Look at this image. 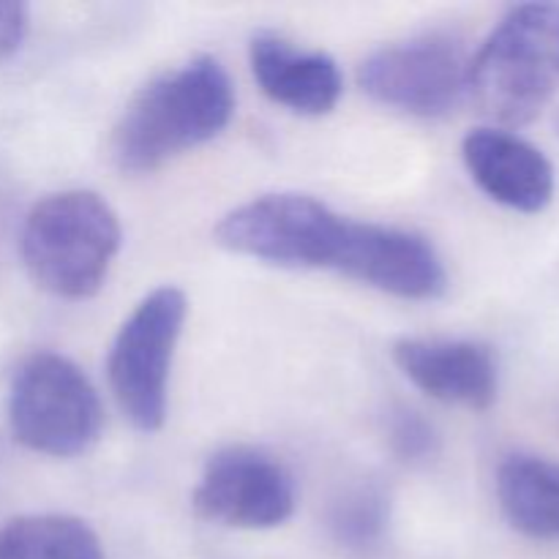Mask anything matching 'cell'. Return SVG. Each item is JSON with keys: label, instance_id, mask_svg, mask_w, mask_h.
Listing matches in <instances>:
<instances>
[{"label": "cell", "instance_id": "cell-1", "mask_svg": "<svg viewBox=\"0 0 559 559\" xmlns=\"http://www.w3.org/2000/svg\"><path fill=\"white\" fill-rule=\"evenodd\" d=\"M235 115V87L222 60L200 55L147 82L112 131L123 173H153L222 134Z\"/></svg>", "mask_w": 559, "mask_h": 559}, {"label": "cell", "instance_id": "cell-2", "mask_svg": "<svg viewBox=\"0 0 559 559\" xmlns=\"http://www.w3.org/2000/svg\"><path fill=\"white\" fill-rule=\"evenodd\" d=\"M118 213L96 191L44 197L22 224V262L44 293L85 300L102 289L120 251Z\"/></svg>", "mask_w": 559, "mask_h": 559}, {"label": "cell", "instance_id": "cell-3", "mask_svg": "<svg viewBox=\"0 0 559 559\" xmlns=\"http://www.w3.org/2000/svg\"><path fill=\"white\" fill-rule=\"evenodd\" d=\"M559 87V3L513 5L469 63L467 96L500 129L540 115Z\"/></svg>", "mask_w": 559, "mask_h": 559}, {"label": "cell", "instance_id": "cell-4", "mask_svg": "<svg viewBox=\"0 0 559 559\" xmlns=\"http://www.w3.org/2000/svg\"><path fill=\"white\" fill-rule=\"evenodd\" d=\"M349 218L298 191L262 194L216 224V243L238 257L295 271H336Z\"/></svg>", "mask_w": 559, "mask_h": 559}, {"label": "cell", "instance_id": "cell-5", "mask_svg": "<svg viewBox=\"0 0 559 559\" xmlns=\"http://www.w3.org/2000/svg\"><path fill=\"white\" fill-rule=\"evenodd\" d=\"M9 424L27 451L55 459L80 456L102 435V399L74 360L36 353L22 360L11 380Z\"/></svg>", "mask_w": 559, "mask_h": 559}, {"label": "cell", "instance_id": "cell-6", "mask_svg": "<svg viewBox=\"0 0 559 559\" xmlns=\"http://www.w3.org/2000/svg\"><path fill=\"white\" fill-rule=\"evenodd\" d=\"M189 317L183 289L164 284L134 306L109 347V391L134 429L153 435L167 420L169 371Z\"/></svg>", "mask_w": 559, "mask_h": 559}, {"label": "cell", "instance_id": "cell-7", "mask_svg": "<svg viewBox=\"0 0 559 559\" xmlns=\"http://www.w3.org/2000/svg\"><path fill=\"white\" fill-rule=\"evenodd\" d=\"M467 47L451 33H420L374 49L360 63L358 82L377 104L415 118H442L469 85Z\"/></svg>", "mask_w": 559, "mask_h": 559}, {"label": "cell", "instance_id": "cell-8", "mask_svg": "<svg viewBox=\"0 0 559 559\" xmlns=\"http://www.w3.org/2000/svg\"><path fill=\"white\" fill-rule=\"evenodd\" d=\"M197 516L233 530H273L298 506L295 478L282 459L254 445H227L205 462L191 495Z\"/></svg>", "mask_w": 559, "mask_h": 559}, {"label": "cell", "instance_id": "cell-9", "mask_svg": "<svg viewBox=\"0 0 559 559\" xmlns=\"http://www.w3.org/2000/svg\"><path fill=\"white\" fill-rule=\"evenodd\" d=\"M336 273L404 300H435L448 289L442 257L424 235L349 218Z\"/></svg>", "mask_w": 559, "mask_h": 559}, {"label": "cell", "instance_id": "cell-10", "mask_svg": "<svg viewBox=\"0 0 559 559\" xmlns=\"http://www.w3.org/2000/svg\"><path fill=\"white\" fill-rule=\"evenodd\" d=\"M393 364L426 396L467 409H489L500 393V364L473 338H399Z\"/></svg>", "mask_w": 559, "mask_h": 559}, {"label": "cell", "instance_id": "cell-11", "mask_svg": "<svg viewBox=\"0 0 559 559\" xmlns=\"http://www.w3.org/2000/svg\"><path fill=\"white\" fill-rule=\"evenodd\" d=\"M467 173L486 197L519 213H540L555 200V167L540 147L500 126L473 129L462 142Z\"/></svg>", "mask_w": 559, "mask_h": 559}, {"label": "cell", "instance_id": "cell-12", "mask_svg": "<svg viewBox=\"0 0 559 559\" xmlns=\"http://www.w3.org/2000/svg\"><path fill=\"white\" fill-rule=\"evenodd\" d=\"M249 63L257 85L271 102L309 118L333 112L344 93L336 60L320 49H300L273 31L254 33Z\"/></svg>", "mask_w": 559, "mask_h": 559}, {"label": "cell", "instance_id": "cell-13", "mask_svg": "<svg viewBox=\"0 0 559 559\" xmlns=\"http://www.w3.org/2000/svg\"><path fill=\"white\" fill-rule=\"evenodd\" d=\"M497 500L513 530L535 540H559V462L511 453L497 469Z\"/></svg>", "mask_w": 559, "mask_h": 559}, {"label": "cell", "instance_id": "cell-14", "mask_svg": "<svg viewBox=\"0 0 559 559\" xmlns=\"http://www.w3.org/2000/svg\"><path fill=\"white\" fill-rule=\"evenodd\" d=\"M0 559H104V549L82 519L33 513L0 527Z\"/></svg>", "mask_w": 559, "mask_h": 559}, {"label": "cell", "instance_id": "cell-15", "mask_svg": "<svg viewBox=\"0 0 559 559\" xmlns=\"http://www.w3.org/2000/svg\"><path fill=\"white\" fill-rule=\"evenodd\" d=\"M391 495L377 480L347 486L328 511V533L344 551L358 557L382 549L391 530Z\"/></svg>", "mask_w": 559, "mask_h": 559}, {"label": "cell", "instance_id": "cell-16", "mask_svg": "<svg viewBox=\"0 0 559 559\" xmlns=\"http://www.w3.org/2000/svg\"><path fill=\"white\" fill-rule=\"evenodd\" d=\"M388 448L407 467H424L440 453V435L420 413L399 407L388 415Z\"/></svg>", "mask_w": 559, "mask_h": 559}, {"label": "cell", "instance_id": "cell-17", "mask_svg": "<svg viewBox=\"0 0 559 559\" xmlns=\"http://www.w3.org/2000/svg\"><path fill=\"white\" fill-rule=\"evenodd\" d=\"M31 27V11L25 3L0 0V63L22 47Z\"/></svg>", "mask_w": 559, "mask_h": 559}]
</instances>
